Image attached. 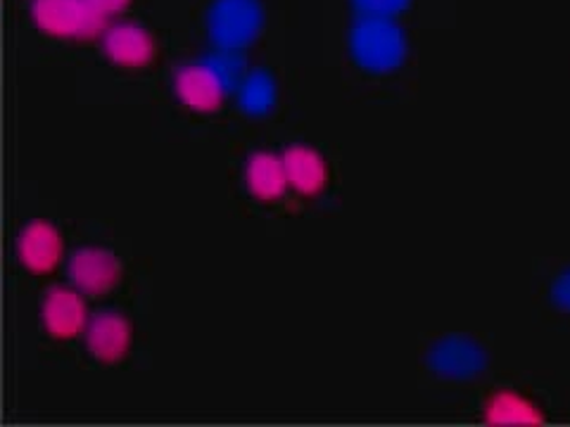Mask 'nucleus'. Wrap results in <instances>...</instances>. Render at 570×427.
<instances>
[{"instance_id": "obj_17", "label": "nucleus", "mask_w": 570, "mask_h": 427, "mask_svg": "<svg viewBox=\"0 0 570 427\" xmlns=\"http://www.w3.org/2000/svg\"><path fill=\"white\" fill-rule=\"evenodd\" d=\"M100 14H115V12H121L124 8L129 6V0H88Z\"/></svg>"}, {"instance_id": "obj_15", "label": "nucleus", "mask_w": 570, "mask_h": 427, "mask_svg": "<svg viewBox=\"0 0 570 427\" xmlns=\"http://www.w3.org/2000/svg\"><path fill=\"white\" fill-rule=\"evenodd\" d=\"M356 12L373 20H392V17L406 10L409 0H352Z\"/></svg>"}, {"instance_id": "obj_14", "label": "nucleus", "mask_w": 570, "mask_h": 427, "mask_svg": "<svg viewBox=\"0 0 570 427\" xmlns=\"http://www.w3.org/2000/svg\"><path fill=\"white\" fill-rule=\"evenodd\" d=\"M278 88L266 69H255L243 77L238 86V105L249 117H266L276 105Z\"/></svg>"}, {"instance_id": "obj_2", "label": "nucleus", "mask_w": 570, "mask_h": 427, "mask_svg": "<svg viewBox=\"0 0 570 427\" xmlns=\"http://www.w3.org/2000/svg\"><path fill=\"white\" fill-rule=\"evenodd\" d=\"M29 12L36 27L60 39H94L107 29L105 14L88 0H31Z\"/></svg>"}, {"instance_id": "obj_9", "label": "nucleus", "mask_w": 570, "mask_h": 427, "mask_svg": "<svg viewBox=\"0 0 570 427\" xmlns=\"http://www.w3.org/2000/svg\"><path fill=\"white\" fill-rule=\"evenodd\" d=\"M62 257V238L56 226L29 221L17 236V259L31 274H50Z\"/></svg>"}, {"instance_id": "obj_12", "label": "nucleus", "mask_w": 570, "mask_h": 427, "mask_svg": "<svg viewBox=\"0 0 570 427\" xmlns=\"http://www.w3.org/2000/svg\"><path fill=\"white\" fill-rule=\"evenodd\" d=\"M245 183L257 200L269 202L281 198L283 190L288 188L283 159L272 152H255L245 165Z\"/></svg>"}, {"instance_id": "obj_13", "label": "nucleus", "mask_w": 570, "mask_h": 427, "mask_svg": "<svg viewBox=\"0 0 570 427\" xmlns=\"http://www.w3.org/2000/svg\"><path fill=\"white\" fill-rule=\"evenodd\" d=\"M485 418L492 425H538L544 420V414L523 395L497 391L485 404Z\"/></svg>"}, {"instance_id": "obj_7", "label": "nucleus", "mask_w": 570, "mask_h": 427, "mask_svg": "<svg viewBox=\"0 0 570 427\" xmlns=\"http://www.w3.org/2000/svg\"><path fill=\"white\" fill-rule=\"evenodd\" d=\"M119 259L100 247H81L71 252L67 261V274L71 285L79 292L88 295H102L110 292L119 280Z\"/></svg>"}, {"instance_id": "obj_6", "label": "nucleus", "mask_w": 570, "mask_h": 427, "mask_svg": "<svg viewBox=\"0 0 570 427\" xmlns=\"http://www.w3.org/2000/svg\"><path fill=\"white\" fill-rule=\"evenodd\" d=\"M86 349L100 364H117L129 354L134 330L127 316L119 311H100L86 324Z\"/></svg>"}, {"instance_id": "obj_16", "label": "nucleus", "mask_w": 570, "mask_h": 427, "mask_svg": "<svg viewBox=\"0 0 570 427\" xmlns=\"http://www.w3.org/2000/svg\"><path fill=\"white\" fill-rule=\"evenodd\" d=\"M551 301H554V307L563 314H570V266L566 271H561L551 285Z\"/></svg>"}, {"instance_id": "obj_4", "label": "nucleus", "mask_w": 570, "mask_h": 427, "mask_svg": "<svg viewBox=\"0 0 570 427\" xmlns=\"http://www.w3.org/2000/svg\"><path fill=\"white\" fill-rule=\"evenodd\" d=\"M425 366L435 378L469 383L488 368V351L469 335H444L425 351Z\"/></svg>"}, {"instance_id": "obj_11", "label": "nucleus", "mask_w": 570, "mask_h": 427, "mask_svg": "<svg viewBox=\"0 0 570 427\" xmlns=\"http://www.w3.org/2000/svg\"><path fill=\"white\" fill-rule=\"evenodd\" d=\"M281 159L291 188H295L302 195H314L318 190H324L328 181V165L314 148L291 146L281 155Z\"/></svg>"}, {"instance_id": "obj_3", "label": "nucleus", "mask_w": 570, "mask_h": 427, "mask_svg": "<svg viewBox=\"0 0 570 427\" xmlns=\"http://www.w3.org/2000/svg\"><path fill=\"white\" fill-rule=\"evenodd\" d=\"M264 24L259 0H214L207 12V31L222 50H240L255 39Z\"/></svg>"}, {"instance_id": "obj_10", "label": "nucleus", "mask_w": 570, "mask_h": 427, "mask_svg": "<svg viewBox=\"0 0 570 427\" xmlns=\"http://www.w3.org/2000/svg\"><path fill=\"white\" fill-rule=\"evenodd\" d=\"M102 50L115 64L142 67L155 58V41L142 27L119 22L102 31Z\"/></svg>"}, {"instance_id": "obj_8", "label": "nucleus", "mask_w": 570, "mask_h": 427, "mask_svg": "<svg viewBox=\"0 0 570 427\" xmlns=\"http://www.w3.org/2000/svg\"><path fill=\"white\" fill-rule=\"evenodd\" d=\"M86 305L77 288L50 290L41 301V326L56 340H71L86 330Z\"/></svg>"}, {"instance_id": "obj_1", "label": "nucleus", "mask_w": 570, "mask_h": 427, "mask_svg": "<svg viewBox=\"0 0 570 427\" xmlns=\"http://www.w3.org/2000/svg\"><path fill=\"white\" fill-rule=\"evenodd\" d=\"M350 50L354 62L385 75L404 64L406 58V36L392 20H373V17H362V22L352 29Z\"/></svg>"}, {"instance_id": "obj_5", "label": "nucleus", "mask_w": 570, "mask_h": 427, "mask_svg": "<svg viewBox=\"0 0 570 427\" xmlns=\"http://www.w3.org/2000/svg\"><path fill=\"white\" fill-rule=\"evenodd\" d=\"M230 91L224 77L209 60L178 67L174 77V93L195 112H214Z\"/></svg>"}]
</instances>
